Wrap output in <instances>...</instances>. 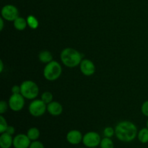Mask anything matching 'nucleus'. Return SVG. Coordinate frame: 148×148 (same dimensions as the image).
<instances>
[{
    "instance_id": "obj_25",
    "label": "nucleus",
    "mask_w": 148,
    "mask_h": 148,
    "mask_svg": "<svg viewBox=\"0 0 148 148\" xmlns=\"http://www.w3.org/2000/svg\"><path fill=\"white\" fill-rule=\"evenodd\" d=\"M141 111L143 115L148 117V101H145L143 103L141 107Z\"/></svg>"
},
{
    "instance_id": "obj_30",
    "label": "nucleus",
    "mask_w": 148,
    "mask_h": 148,
    "mask_svg": "<svg viewBox=\"0 0 148 148\" xmlns=\"http://www.w3.org/2000/svg\"><path fill=\"white\" fill-rule=\"evenodd\" d=\"M147 127L148 128V120H147Z\"/></svg>"
},
{
    "instance_id": "obj_31",
    "label": "nucleus",
    "mask_w": 148,
    "mask_h": 148,
    "mask_svg": "<svg viewBox=\"0 0 148 148\" xmlns=\"http://www.w3.org/2000/svg\"><path fill=\"white\" fill-rule=\"evenodd\" d=\"M92 148H98L97 147H92Z\"/></svg>"
},
{
    "instance_id": "obj_14",
    "label": "nucleus",
    "mask_w": 148,
    "mask_h": 148,
    "mask_svg": "<svg viewBox=\"0 0 148 148\" xmlns=\"http://www.w3.org/2000/svg\"><path fill=\"white\" fill-rule=\"evenodd\" d=\"M13 25H14V27L16 30H19V31H22V30H24L27 27V20H25V19L22 17H18L13 21Z\"/></svg>"
},
{
    "instance_id": "obj_20",
    "label": "nucleus",
    "mask_w": 148,
    "mask_h": 148,
    "mask_svg": "<svg viewBox=\"0 0 148 148\" xmlns=\"http://www.w3.org/2000/svg\"><path fill=\"white\" fill-rule=\"evenodd\" d=\"M40 99L46 104L50 103L51 102L53 101V94L51 92H49V91H46V92L42 93Z\"/></svg>"
},
{
    "instance_id": "obj_2",
    "label": "nucleus",
    "mask_w": 148,
    "mask_h": 148,
    "mask_svg": "<svg viewBox=\"0 0 148 148\" xmlns=\"http://www.w3.org/2000/svg\"><path fill=\"white\" fill-rule=\"evenodd\" d=\"M60 59L64 65L69 68H74L80 64L82 55L78 51L72 48H66L61 52Z\"/></svg>"
},
{
    "instance_id": "obj_4",
    "label": "nucleus",
    "mask_w": 148,
    "mask_h": 148,
    "mask_svg": "<svg viewBox=\"0 0 148 148\" xmlns=\"http://www.w3.org/2000/svg\"><path fill=\"white\" fill-rule=\"evenodd\" d=\"M21 95L25 98L33 100L37 98L39 94V88L37 84L32 80H25L20 85Z\"/></svg>"
},
{
    "instance_id": "obj_13",
    "label": "nucleus",
    "mask_w": 148,
    "mask_h": 148,
    "mask_svg": "<svg viewBox=\"0 0 148 148\" xmlns=\"http://www.w3.org/2000/svg\"><path fill=\"white\" fill-rule=\"evenodd\" d=\"M13 146L12 135L4 132L0 136V147L1 148H10Z\"/></svg>"
},
{
    "instance_id": "obj_17",
    "label": "nucleus",
    "mask_w": 148,
    "mask_h": 148,
    "mask_svg": "<svg viewBox=\"0 0 148 148\" xmlns=\"http://www.w3.org/2000/svg\"><path fill=\"white\" fill-rule=\"evenodd\" d=\"M137 138L139 141L143 144L148 143V128H143L138 132Z\"/></svg>"
},
{
    "instance_id": "obj_18",
    "label": "nucleus",
    "mask_w": 148,
    "mask_h": 148,
    "mask_svg": "<svg viewBox=\"0 0 148 148\" xmlns=\"http://www.w3.org/2000/svg\"><path fill=\"white\" fill-rule=\"evenodd\" d=\"M27 26H29V27H30L31 29H37L39 25L38 20H37L35 16L33 15H29L27 17Z\"/></svg>"
},
{
    "instance_id": "obj_9",
    "label": "nucleus",
    "mask_w": 148,
    "mask_h": 148,
    "mask_svg": "<svg viewBox=\"0 0 148 148\" xmlns=\"http://www.w3.org/2000/svg\"><path fill=\"white\" fill-rule=\"evenodd\" d=\"M31 140L27 134H18L13 138V147L14 148H29Z\"/></svg>"
},
{
    "instance_id": "obj_19",
    "label": "nucleus",
    "mask_w": 148,
    "mask_h": 148,
    "mask_svg": "<svg viewBox=\"0 0 148 148\" xmlns=\"http://www.w3.org/2000/svg\"><path fill=\"white\" fill-rule=\"evenodd\" d=\"M100 147L101 148H114V142L112 141L109 137H104L101 139V143H100Z\"/></svg>"
},
{
    "instance_id": "obj_26",
    "label": "nucleus",
    "mask_w": 148,
    "mask_h": 148,
    "mask_svg": "<svg viewBox=\"0 0 148 148\" xmlns=\"http://www.w3.org/2000/svg\"><path fill=\"white\" fill-rule=\"evenodd\" d=\"M12 94H19L20 93V92H21V88H20V85L19 86V85H14V86H12Z\"/></svg>"
},
{
    "instance_id": "obj_3",
    "label": "nucleus",
    "mask_w": 148,
    "mask_h": 148,
    "mask_svg": "<svg viewBox=\"0 0 148 148\" xmlns=\"http://www.w3.org/2000/svg\"><path fill=\"white\" fill-rule=\"evenodd\" d=\"M62 72L60 64L56 61H51L46 64L43 69V77L48 81H55L59 78Z\"/></svg>"
},
{
    "instance_id": "obj_28",
    "label": "nucleus",
    "mask_w": 148,
    "mask_h": 148,
    "mask_svg": "<svg viewBox=\"0 0 148 148\" xmlns=\"http://www.w3.org/2000/svg\"><path fill=\"white\" fill-rule=\"evenodd\" d=\"M0 30H2L3 29H4V19L2 18V17H1L0 18Z\"/></svg>"
},
{
    "instance_id": "obj_15",
    "label": "nucleus",
    "mask_w": 148,
    "mask_h": 148,
    "mask_svg": "<svg viewBox=\"0 0 148 148\" xmlns=\"http://www.w3.org/2000/svg\"><path fill=\"white\" fill-rule=\"evenodd\" d=\"M38 59L43 64H48L53 61V55L49 51H42L38 54Z\"/></svg>"
},
{
    "instance_id": "obj_5",
    "label": "nucleus",
    "mask_w": 148,
    "mask_h": 148,
    "mask_svg": "<svg viewBox=\"0 0 148 148\" xmlns=\"http://www.w3.org/2000/svg\"><path fill=\"white\" fill-rule=\"evenodd\" d=\"M28 111L33 116H41L47 111V104L45 103L41 99L34 100L29 105Z\"/></svg>"
},
{
    "instance_id": "obj_21",
    "label": "nucleus",
    "mask_w": 148,
    "mask_h": 148,
    "mask_svg": "<svg viewBox=\"0 0 148 148\" xmlns=\"http://www.w3.org/2000/svg\"><path fill=\"white\" fill-rule=\"evenodd\" d=\"M8 126L9 125L7 124V122L4 117L2 115L0 116V133L2 134V133L5 132Z\"/></svg>"
},
{
    "instance_id": "obj_1",
    "label": "nucleus",
    "mask_w": 148,
    "mask_h": 148,
    "mask_svg": "<svg viewBox=\"0 0 148 148\" xmlns=\"http://www.w3.org/2000/svg\"><path fill=\"white\" fill-rule=\"evenodd\" d=\"M137 127L130 121H122L117 124L115 127V135L119 141L130 143L137 137Z\"/></svg>"
},
{
    "instance_id": "obj_23",
    "label": "nucleus",
    "mask_w": 148,
    "mask_h": 148,
    "mask_svg": "<svg viewBox=\"0 0 148 148\" xmlns=\"http://www.w3.org/2000/svg\"><path fill=\"white\" fill-rule=\"evenodd\" d=\"M9 107L8 103L4 101H1L0 102V114H3L7 111V108Z\"/></svg>"
},
{
    "instance_id": "obj_22",
    "label": "nucleus",
    "mask_w": 148,
    "mask_h": 148,
    "mask_svg": "<svg viewBox=\"0 0 148 148\" xmlns=\"http://www.w3.org/2000/svg\"><path fill=\"white\" fill-rule=\"evenodd\" d=\"M103 134L106 137L111 138L115 134V129L111 127H107L104 129Z\"/></svg>"
},
{
    "instance_id": "obj_16",
    "label": "nucleus",
    "mask_w": 148,
    "mask_h": 148,
    "mask_svg": "<svg viewBox=\"0 0 148 148\" xmlns=\"http://www.w3.org/2000/svg\"><path fill=\"white\" fill-rule=\"evenodd\" d=\"M27 137H29L31 141H36V140H38L40 137V131L38 128L36 127H31V128L29 129L27 132Z\"/></svg>"
},
{
    "instance_id": "obj_6",
    "label": "nucleus",
    "mask_w": 148,
    "mask_h": 148,
    "mask_svg": "<svg viewBox=\"0 0 148 148\" xmlns=\"http://www.w3.org/2000/svg\"><path fill=\"white\" fill-rule=\"evenodd\" d=\"M101 137L96 132H88L83 135L82 143L88 148L98 147L100 145Z\"/></svg>"
},
{
    "instance_id": "obj_29",
    "label": "nucleus",
    "mask_w": 148,
    "mask_h": 148,
    "mask_svg": "<svg viewBox=\"0 0 148 148\" xmlns=\"http://www.w3.org/2000/svg\"><path fill=\"white\" fill-rule=\"evenodd\" d=\"M4 70V63H3L2 61H0V72H2Z\"/></svg>"
},
{
    "instance_id": "obj_11",
    "label": "nucleus",
    "mask_w": 148,
    "mask_h": 148,
    "mask_svg": "<svg viewBox=\"0 0 148 148\" xmlns=\"http://www.w3.org/2000/svg\"><path fill=\"white\" fill-rule=\"evenodd\" d=\"M66 141L71 145H79L81 142H82V139H83V135L81 133L80 131L77 130H70L69 132L66 134Z\"/></svg>"
},
{
    "instance_id": "obj_7",
    "label": "nucleus",
    "mask_w": 148,
    "mask_h": 148,
    "mask_svg": "<svg viewBox=\"0 0 148 148\" xmlns=\"http://www.w3.org/2000/svg\"><path fill=\"white\" fill-rule=\"evenodd\" d=\"M8 104L9 108L12 111L14 112H18L24 108L25 98L21 95V93L12 94V95L9 98Z\"/></svg>"
},
{
    "instance_id": "obj_12",
    "label": "nucleus",
    "mask_w": 148,
    "mask_h": 148,
    "mask_svg": "<svg viewBox=\"0 0 148 148\" xmlns=\"http://www.w3.org/2000/svg\"><path fill=\"white\" fill-rule=\"evenodd\" d=\"M47 111L53 116H58L63 112V107L60 103L57 101H52L47 104Z\"/></svg>"
},
{
    "instance_id": "obj_32",
    "label": "nucleus",
    "mask_w": 148,
    "mask_h": 148,
    "mask_svg": "<svg viewBox=\"0 0 148 148\" xmlns=\"http://www.w3.org/2000/svg\"><path fill=\"white\" fill-rule=\"evenodd\" d=\"M80 148H88V147H80Z\"/></svg>"
},
{
    "instance_id": "obj_24",
    "label": "nucleus",
    "mask_w": 148,
    "mask_h": 148,
    "mask_svg": "<svg viewBox=\"0 0 148 148\" xmlns=\"http://www.w3.org/2000/svg\"><path fill=\"white\" fill-rule=\"evenodd\" d=\"M29 148H45V147L41 142L38 141V140H36V141L31 142Z\"/></svg>"
},
{
    "instance_id": "obj_10",
    "label": "nucleus",
    "mask_w": 148,
    "mask_h": 148,
    "mask_svg": "<svg viewBox=\"0 0 148 148\" xmlns=\"http://www.w3.org/2000/svg\"><path fill=\"white\" fill-rule=\"evenodd\" d=\"M79 69L85 76L90 77L95 73V66L90 59H83L79 64Z\"/></svg>"
},
{
    "instance_id": "obj_27",
    "label": "nucleus",
    "mask_w": 148,
    "mask_h": 148,
    "mask_svg": "<svg viewBox=\"0 0 148 148\" xmlns=\"http://www.w3.org/2000/svg\"><path fill=\"white\" fill-rule=\"evenodd\" d=\"M5 132L10 134V135H13V134H14V132H15V129H14V127H12V126H8Z\"/></svg>"
},
{
    "instance_id": "obj_8",
    "label": "nucleus",
    "mask_w": 148,
    "mask_h": 148,
    "mask_svg": "<svg viewBox=\"0 0 148 148\" xmlns=\"http://www.w3.org/2000/svg\"><path fill=\"white\" fill-rule=\"evenodd\" d=\"M1 17L7 21H14L19 17V11L15 6L12 4H6L1 11Z\"/></svg>"
}]
</instances>
